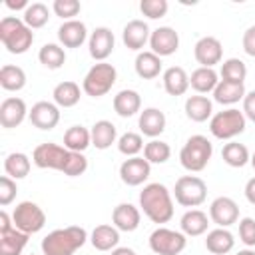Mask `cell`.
Returning a JSON list of instances; mask_svg holds the SVG:
<instances>
[{"label":"cell","instance_id":"1","mask_svg":"<svg viewBox=\"0 0 255 255\" xmlns=\"http://www.w3.org/2000/svg\"><path fill=\"white\" fill-rule=\"evenodd\" d=\"M139 207L153 223H167L173 217V199L163 183H147L139 191Z\"/></svg>","mask_w":255,"mask_h":255},{"label":"cell","instance_id":"2","mask_svg":"<svg viewBox=\"0 0 255 255\" xmlns=\"http://www.w3.org/2000/svg\"><path fill=\"white\" fill-rule=\"evenodd\" d=\"M88 241V231L80 225L54 229L42 239L44 255H74Z\"/></svg>","mask_w":255,"mask_h":255},{"label":"cell","instance_id":"3","mask_svg":"<svg viewBox=\"0 0 255 255\" xmlns=\"http://www.w3.org/2000/svg\"><path fill=\"white\" fill-rule=\"evenodd\" d=\"M0 42L10 54H26L34 42L32 28L16 16H4L0 20Z\"/></svg>","mask_w":255,"mask_h":255},{"label":"cell","instance_id":"4","mask_svg":"<svg viewBox=\"0 0 255 255\" xmlns=\"http://www.w3.org/2000/svg\"><path fill=\"white\" fill-rule=\"evenodd\" d=\"M211 155H213V143L205 135L197 133V135H191L183 143V147L179 151V163L187 171L197 173V171H203L207 167Z\"/></svg>","mask_w":255,"mask_h":255},{"label":"cell","instance_id":"5","mask_svg":"<svg viewBox=\"0 0 255 255\" xmlns=\"http://www.w3.org/2000/svg\"><path fill=\"white\" fill-rule=\"evenodd\" d=\"M245 126H247V118L237 108L217 112L209 120V131L217 139H233L245 131Z\"/></svg>","mask_w":255,"mask_h":255},{"label":"cell","instance_id":"6","mask_svg":"<svg viewBox=\"0 0 255 255\" xmlns=\"http://www.w3.org/2000/svg\"><path fill=\"white\" fill-rule=\"evenodd\" d=\"M116 80H118L116 68L112 64H108V62H98L84 76L82 90L92 98H102L114 88Z\"/></svg>","mask_w":255,"mask_h":255},{"label":"cell","instance_id":"7","mask_svg":"<svg viewBox=\"0 0 255 255\" xmlns=\"http://www.w3.org/2000/svg\"><path fill=\"white\" fill-rule=\"evenodd\" d=\"M175 201L183 207H197L207 197V185L197 175H181L173 187Z\"/></svg>","mask_w":255,"mask_h":255},{"label":"cell","instance_id":"8","mask_svg":"<svg viewBox=\"0 0 255 255\" xmlns=\"http://www.w3.org/2000/svg\"><path fill=\"white\" fill-rule=\"evenodd\" d=\"M12 221L18 231L32 235L46 225V213L34 201H20L12 211Z\"/></svg>","mask_w":255,"mask_h":255},{"label":"cell","instance_id":"9","mask_svg":"<svg viewBox=\"0 0 255 255\" xmlns=\"http://www.w3.org/2000/svg\"><path fill=\"white\" fill-rule=\"evenodd\" d=\"M187 245V237L181 231L157 227L149 235V249L155 255H179Z\"/></svg>","mask_w":255,"mask_h":255},{"label":"cell","instance_id":"10","mask_svg":"<svg viewBox=\"0 0 255 255\" xmlns=\"http://www.w3.org/2000/svg\"><path fill=\"white\" fill-rule=\"evenodd\" d=\"M70 157V149H66L64 145L58 143H40L34 153H32V161L36 167L40 169H56V171H64V165Z\"/></svg>","mask_w":255,"mask_h":255},{"label":"cell","instance_id":"11","mask_svg":"<svg viewBox=\"0 0 255 255\" xmlns=\"http://www.w3.org/2000/svg\"><path fill=\"white\" fill-rule=\"evenodd\" d=\"M149 48L155 56L165 58L177 52L179 48V34L171 28V26H159L155 30H151L149 36Z\"/></svg>","mask_w":255,"mask_h":255},{"label":"cell","instance_id":"12","mask_svg":"<svg viewBox=\"0 0 255 255\" xmlns=\"http://www.w3.org/2000/svg\"><path fill=\"white\" fill-rule=\"evenodd\" d=\"M209 219L217 225V227H229L233 223L239 221V205L231 199V197H215L209 205Z\"/></svg>","mask_w":255,"mask_h":255},{"label":"cell","instance_id":"13","mask_svg":"<svg viewBox=\"0 0 255 255\" xmlns=\"http://www.w3.org/2000/svg\"><path fill=\"white\" fill-rule=\"evenodd\" d=\"M193 56L201 68H213L215 64H221L223 60V46L217 38L213 36H203L197 40L193 48Z\"/></svg>","mask_w":255,"mask_h":255},{"label":"cell","instance_id":"14","mask_svg":"<svg viewBox=\"0 0 255 255\" xmlns=\"http://www.w3.org/2000/svg\"><path fill=\"white\" fill-rule=\"evenodd\" d=\"M151 173V163L145 159V157H129L126 159L122 165H120V177L126 185L129 187H135V185H141Z\"/></svg>","mask_w":255,"mask_h":255},{"label":"cell","instance_id":"15","mask_svg":"<svg viewBox=\"0 0 255 255\" xmlns=\"http://www.w3.org/2000/svg\"><path fill=\"white\" fill-rule=\"evenodd\" d=\"M114 46H116L114 32L106 26H98L88 38V50L96 62H104L114 52Z\"/></svg>","mask_w":255,"mask_h":255},{"label":"cell","instance_id":"16","mask_svg":"<svg viewBox=\"0 0 255 255\" xmlns=\"http://www.w3.org/2000/svg\"><path fill=\"white\" fill-rule=\"evenodd\" d=\"M28 120H30V124L34 128L44 129V131H50L60 122V110L52 102H36L32 106L30 114H28Z\"/></svg>","mask_w":255,"mask_h":255},{"label":"cell","instance_id":"17","mask_svg":"<svg viewBox=\"0 0 255 255\" xmlns=\"http://www.w3.org/2000/svg\"><path fill=\"white\" fill-rule=\"evenodd\" d=\"M28 114L30 110L26 108V102L22 98H6L0 104V126L6 129L18 128Z\"/></svg>","mask_w":255,"mask_h":255},{"label":"cell","instance_id":"18","mask_svg":"<svg viewBox=\"0 0 255 255\" xmlns=\"http://www.w3.org/2000/svg\"><path fill=\"white\" fill-rule=\"evenodd\" d=\"M149 36H151V30L143 20H129L122 32L124 46L128 50H135V52L141 50L149 42Z\"/></svg>","mask_w":255,"mask_h":255},{"label":"cell","instance_id":"19","mask_svg":"<svg viewBox=\"0 0 255 255\" xmlns=\"http://www.w3.org/2000/svg\"><path fill=\"white\" fill-rule=\"evenodd\" d=\"M88 38V28L80 20H68L58 28V40L64 48H80Z\"/></svg>","mask_w":255,"mask_h":255},{"label":"cell","instance_id":"20","mask_svg":"<svg viewBox=\"0 0 255 255\" xmlns=\"http://www.w3.org/2000/svg\"><path fill=\"white\" fill-rule=\"evenodd\" d=\"M139 219H141V213L131 203H120L112 211L114 227L120 229V231H128V233L129 231H135L139 227Z\"/></svg>","mask_w":255,"mask_h":255},{"label":"cell","instance_id":"21","mask_svg":"<svg viewBox=\"0 0 255 255\" xmlns=\"http://www.w3.org/2000/svg\"><path fill=\"white\" fill-rule=\"evenodd\" d=\"M165 124H167L165 122V114L161 110H157V108H145L139 114V122H137L139 131L143 135L151 137V139H155L159 133H163Z\"/></svg>","mask_w":255,"mask_h":255},{"label":"cell","instance_id":"22","mask_svg":"<svg viewBox=\"0 0 255 255\" xmlns=\"http://www.w3.org/2000/svg\"><path fill=\"white\" fill-rule=\"evenodd\" d=\"M207 225H209V217L207 213H203L201 209H189L181 215L179 219V227H181V233L185 237H197V235H203L207 231Z\"/></svg>","mask_w":255,"mask_h":255},{"label":"cell","instance_id":"23","mask_svg":"<svg viewBox=\"0 0 255 255\" xmlns=\"http://www.w3.org/2000/svg\"><path fill=\"white\" fill-rule=\"evenodd\" d=\"M163 90L169 96H183L189 90V76L181 66H171L163 72Z\"/></svg>","mask_w":255,"mask_h":255},{"label":"cell","instance_id":"24","mask_svg":"<svg viewBox=\"0 0 255 255\" xmlns=\"http://www.w3.org/2000/svg\"><path fill=\"white\" fill-rule=\"evenodd\" d=\"M141 110V96L135 90H122L114 96V112L122 118H131Z\"/></svg>","mask_w":255,"mask_h":255},{"label":"cell","instance_id":"25","mask_svg":"<svg viewBox=\"0 0 255 255\" xmlns=\"http://www.w3.org/2000/svg\"><path fill=\"white\" fill-rule=\"evenodd\" d=\"M205 247L213 255H227L235 247V237H233V233L229 229L217 227V229H213V231L207 233Z\"/></svg>","mask_w":255,"mask_h":255},{"label":"cell","instance_id":"26","mask_svg":"<svg viewBox=\"0 0 255 255\" xmlns=\"http://www.w3.org/2000/svg\"><path fill=\"white\" fill-rule=\"evenodd\" d=\"M211 114H213V104L207 96L197 94V96H189L185 100V116L191 122H197V124L207 122V120H211Z\"/></svg>","mask_w":255,"mask_h":255},{"label":"cell","instance_id":"27","mask_svg":"<svg viewBox=\"0 0 255 255\" xmlns=\"http://www.w3.org/2000/svg\"><path fill=\"white\" fill-rule=\"evenodd\" d=\"M90 243L98 251H114L120 243V229L114 225H98L90 235Z\"/></svg>","mask_w":255,"mask_h":255},{"label":"cell","instance_id":"28","mask_svg":"<svg viewBox=\"0 0 255 255\" xmlns=\"http://www.w3.org/2000/svg\"><path fill=\"white\" fill-rule=\"evenodd\" d=\"M90 133H92V145H94L96 149H108V147H112V143H116V139H118V129H116V126H114L112 122H108V120L96 122V124L92 126V129H90Z\"/></svg>","mask_w":255,"mask_h":255},{"label":"cell","instance_id":"29","mask_svg":"<svg viewBox=\"0 0 255 255\" xmlns=\"http://www.w3.org/2000/svg\"><path fill=\"white\" fill-rule=\"evenodd\" d=\"M133 68H135V74L143 80H153L159 76L161 72V58L155 56L151 50L149 52H139L135 56V62H133Z\"/></svg>","mask_w":255,"mask_h":255},{"label":"cell","instance_id":"30","mask_svg":"<svg viewBox=\"0 0 255 255\" xmlns=\"http://www.w3.org/2000/svg\"><path fill=\"white\" fill-rule=\"evenodd\" d=\"M219 84V74L213 68H197L191 72L189 76V86L197 92V94H209L217 88Z\"/></svg>","mask_w":255,"mask_h":255},{"label":"cell","instance_id":"31","mask_svg":"<svg viewBox=\"0 0 255 255\" xmlns=\"http://www.w3.org/2000/svg\"><path fill=\"white\" fill-rule=\"evenodd\" d=\"M245 86L243 84H233V82H223L219 80L217 88L213 90V100L221 106H233L245 98Z\"/></svg>","mask_w":255,"mask_h":255},{"label":"cell","instance_id":"32","mask_svg":"<svg viewBox=\"0 0 255 255\" xmlns=\"http://www.w3.org/2000/svg\"><path fill=\"white\" fill-rule=\"evenodd\" d=\"M92 145V133L84 126H72L64 133V147L70 151H80L84 153Z\"/></svg>","mask_w":255,"mask_h":255},{"label":"cell","instance_id":"33","mask_svg":"<svg viewBox=\"0 0 255 255\" xmlns=\"http://www.w3.org/2000/svg\"><path fill=\"white\" fill-rule=\"evenodd\" d=\"M80 86L72 80H66V82H60L52 96H54V104L58 108H74L78 102H80Z\"/></svg>","mask_w":255,"mask_h":255},{"label":"cell","instance_id":"34","mask_svg":"<svg viewBox=\"0 0 255 255\" xmlns=\"http://www.w3.org/2000/svg\"><path fill=\"white\" fill-rule=\"evenodd\" d=\"M28 237V233L18 231L16 227L6 233H0V255H22Z\"/></svg>","mask_w":255,"mask_h":255},{"label":"cell","instance_id":"35","mask_svg":"<svg viewBox=\"0 0 255 255\" xmlns=\"http://www.w3.org/2000/svg\"><path fill=\"white\" fill-rule=\"evenodd\" d=\"M0 86L6 92H20L26 86V72L20 66L4 64L0 68Z\"/></svg>","mask_w":255,"mask_h":255},{"label":"cell","instance_id":"36","mask_svg":"<svg viewBox=\"0 0 255 255\" xmlns=\"http://www.w3.org/2000/svg\"><path fill=\"white\" fill-rule=\"evenodd\" d=\"M30 167H32L30 157L22 151H12L4 159V171L12 179H24L30 173Z\"/></svg>","mask_w":255,"mask_h":255},{"label":"cell","instance_id":"37","mask_svg":"<svg viewBox=\"0 0 255 255\" xmlns=\"http://www.w3.org/2000/svg\"><path fill=\"white\" fill-rule=\"evenodd\" d=\"M221 157H223V161H225L227 165H231V167H243V165H247L249 159H251L247 145H243V143H239V141H229V143H225L223 149H221Z\"/></svg>","mask_w":255,"mask_h":255},{"label":"cell","instance_id":"38","mask_svg":"<svg viewBox=\"0 0 255 255\" xmlns=\"http://www.w3.org/2000/svg\"><path fill=\"white\" fill-rule=\"evenodd\" d=\"M38 60L48 70H58L66 62V52L60 44H44L38 52Z\"/></svg>","mask_w":255,"mask_h":255},{"label":"cell","instance_id":"39","mask_svg":"<svg viewBox=\"0 0 255 255\" xmlns=\"http://www.w3.org/2000/svg\"><path fill=\"white\" fill-rule=\"evenodd\" d=\"M223 82H233V84H243L247 78V66L243 60L239 58H227L221 64V72H219Z\"/></svg>","mask_w":255,"mask_h":255},{"label":"cell","instance_id":"40","mask_svg":"<svg viewBox=\"0 0 255 255\" xmlns=\"http://www.w3.org/2000/svg\"><path fill=\"white\" fill-rule=\"evenodd\" d=\"M22 20H24L26 26L32 28V30L42 28V26H46L48 20H50V10H48V6L42 4V2H32V4L24 10Z\"/></svg>","mask_w":255,"mask_h":255},{"label":"cell","instance_id":"41","mask_svg":"<svg viewBox=\"0 0 255 255\" xmlns=\"http://www.w3.org/2000/svg\"><path fill=\"white\" fill-rule=\"evenodd\" d=\"M143 157L149 163H165L171 157V147L161 139H151L143 147Z\"/></svg>","mask_w":255,"mask_h":255},{"label":"cell","instance_id":"42","mask_svg":"<svg viewBox=\"0 0 255 255\" xmlns=\"http://www.w3.org/2000/svg\"><path fill=\"white\" fill-rule=\"evenodd\" d=\"M143 147H145V145H143V137H141L139 133H135V131H126V133L120 135V139H118V149H120V153H124V155H128V157H135Z\"/></svg>","mask_w":255,"mask_h":255},{"label":"cell","instance_id":"43","mask_svg":"<svg viewBox=\"0 0 255 255\" xmlns=\"http://www.w3.org/2000/svg\"><path fill=\"white\" fill-rule=\"evenodd\" d=\"M52 10H54V14L60 16L64 22H68V20H76L74 16L80 14L82 4H80L78 0H54Z\"/></svg>","mask_w":255,"mask_h":255},{"label":"cell","instance_id":"44","mask_svg":"<svg viewBox=\"0 0 255 255\" xmlns=\"http://www.w3.org/2000/svg\"><path fill=\"white\" fill-rule=\"evenodd\" d=\"M86 169H88V157L84 153H80V151H70V157H68L62 173L68 175V177H78Z\"/></svg>","mask_w":255,"mask_h":255},{"label":"cell","instance_id":"45","mask_svg":"<svg viewBox=\"0 0 255 255\" xmlns=\"http://www.w3.org/2000/svg\"><path fill=\"white\" fill-rule=\"evenodd\" d=\"M167 0H141L139 2V10L143 16H147L149 20H157V18H163L167 14Z\"/></svg>","mask_w":255,"mask_h":255},{"label":"cell","instance_id":"46","mask_svg":"<svg viewBox=\"0 0 255 255\" xmlns=\"http://www.w3.org/2000/svg\"><path fill=\"white\" fill-rule=\"evenodd\" d=\"M16 193H18L16 179H12V177H8V175H2V177H0V205H2V207L10 205V203L14 201V197H16Z\"/></svg>","mask_w":255,"mask_h":255},{"label":"cell","instance_id":"47","mask_svg":"<svg viewBox=\"0 0 255 255\" xmlns=\"http://www.w3.org/2000/svg\"><path fill=\"white\" fill-rule=\"evenodd\" d=\"M239 239L245 247H255V219L253 217L239 219Z\"/></svg>","mask_w":255,"mask_h":255},{"label":"cell","instance_id":"48","mask_svg":"<svg viewBox=\"0 0 255 255\" xmlns=\"http://www.w3.org/2000/svg\"><path fill=\"white\" fill-rule=\"evenodd\" d=\"M243 50L247 56L255 58V26H249L243 34Z\"/></svg>","mask_w":255,"mask_h":255},{"label":"cell","instance_id":"49","mask_svg":"<svg viewBox=\"0 0 255 255\" xmlns=\"http://www.w3.org/2000/svg\"><path fill=\"white\" fill-rule=\"evenodd\" d=\"M243 116L251 122H255V90L247 92L243 98Z\"/></svg>","mask_w":255,"mask_h":255},{"label":"cell","instance_id":"50","mask_svg":"<svg viewBox=\"0 0 255 255\" xmlns=\"http://www.w3.org/2000/svg\"><path fill=\"white\" fill-rule=\"evenodd\" d=\"M10 229H14L12 217H10L6 211H0V233H6V231H10Z\"/></svg>","mask_w":255,"mask_h":255},{"label":"cell","instance_id":"51","mask_svg":"<svg viewBox=\"0 0 255 255\" xmlns=\"http://www.w3.org/2000/svg\"><path fill=\"white\" fill-rule=\"evenodd\" d=\"M245 199L251 203V205H255V177H251L247 183H245Z\"/></svg>","mask_w":255,"mask_h":255},{"label":"cell","instance_id":"52","mask_svg":"<svg viewBox=\"0 0 255 255\" xmlns=\"http://www.w3.org/2000/svg\"><path fill=\"white\" fill-rule=\"evenodd\" d=\"M4 4H6L8 10H26L30 6L26 0H6Z\"/></svg>","mask_w":255,"mask_h":255},{"label":"cell","instance_id":"53","mask_svg":"<svg viewBox=\"0 0 255 255\" xmlns=\"http://www.w3.org/2000/svg\"><path fill=\"white\" fill-rule=\"evenodd\" d=\"M112 255H135V251L131 247H116L112 251Z\"/></svg>","mask_w":255,"mask_h":255},{"label":"cell","instance_id":"54","mask_svg":"<svg viewBox=\"0 0 255 255\" xmlns=\"http://www.w3.org/2000/svg\"><path fill=\"white\" fill-rule=\"evenodd\" d=\"M237 255H255V251H251V249H243V251H239Z\"/></svg>","mask_w":255,"mask_h":255},{"label":"cell","instance_id":"55","mask_svg":"<svg viewBox=\"0 0 255 255\" xmlns=\"http://www.w3.org/2000/svg\"><path fill=\"white\" fill-rule=\"evenodd\" d=\"M249 163H251V165H253V169H255V153L251 155V159H249Z\"/></svg>","mask_w":255,"mask_h":255},{"label":"cell","instance_id":"56","mask_svg":"<svg viewBox=\"0 0 255 255\" xmlns=\"http://www.w3.org/2000/svg\"><path fill=\"white\" fill-rule=\"evenodd\" d=\"M30 255H34V253H30Z\"/></svg>","mask_w":255,"mask_h":255}]
</instances>
